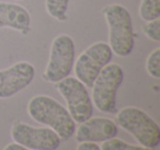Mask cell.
<instances>
[{"label":"cell","instance_id":"3","mask_svg":"<svg viewBox=\"0 0 160 150\" xmlns=\"http://www.w3.org/2000/svg\"><path fill=\"white\" fill-rule=\"evenodd\" d=\"M116 124L134 136L139 145L148 149L160 143V127L142 108L127 106L116 113Z\"/></svg>","mask_w":160,"mask_h":150},{"label":"cell","instance_id":"13","mask_svg":"<svg viewBox=\"0 0 160 150\" xmlns=\"http://www.w3.org/2000/svg\"><path fill=\"white\" fill-rule=\"evenodd\" d=\"M139 16L146 22L160 18V0H142Z\"/></svg>","mask_w":160,"mask_h":150},{"label":"cell","instance_id":"17","mask_svg":"<svg viewBox=\"0 0 160 150\" xmlns=\"http://www.w3.org/2000/svg\"><path fill=\"white\" fill-rule=\"evenodd\" d=\"M77 150H101L97 142H79Z\"/></svg>","mask_w":160,"mask_h":150},{"label":"cell","instance_id":"5","mask_svg":"<svg viewBox=\"0 0 160 150\" xmlns=\"http://www.w3.org/2000/svg\"><path fill=\"white\" fill-rule=\"evenodd\" d=\"M76 48L72 38L68 34H60L54 38L49 53L48 64L43 79L51 83H57L69 77L75 65Z\"/></svg>","mask_w":160,"mask_h":150},{"label":"cell","instance_id":"1","mask_svg":"<svg viewBox=\"0 0 160 150\" xmlns=\"http://www.w3.org/2000/svg\"><path fill=\"white\" fill-rule=\"evenodd\" d=\"M28 113L35 122L48 126L60 139L67 140L76 132V123L68 110L48 95H36L28 105Z\"/></svg>","mask_w":160,"mask_h":150},{"label":"cell","instance_id":"15","mask_svg":"<svg viewBox=\"0 0 160 150\" xmlns=\"http://www.w3.org/2000/svg\"><path fill=\"white\" fill-rule=\"evenodd\" d=\"M147 72L155 79L160 78V48H156L150 53L146 62Z\"/></svg>","mask_w":160,"mask_h":150},{"label":"cell","instance_id":"18","mask_svg":"<svg viewBox=\"0 0 160 150\" xmlns=\"http://www.w3.org/2000/svg\"><path fill=\"white\" fill-rule=\"evenodd\" d=\"M3 150H31V149L24 147V146L19 145V143H17V142H12V143H9V145L6 146Z\"/></svg>","mask_w":160,"mask_h":150},{"label":"cell","instance_id":"16","mask_svg":"<svg viewBox=\"0 0 160 150\" xmlns=\"http://www.w3.org/2000/svg\"><path fill=\"white\" fill-rule=\"evenodd\" d=\"M142 31H144L145 35L148 38H150L153 42H159L160 41V20L149 21L142 28Z\"/></svg>","mask_w":160,"mask_h":150},{"label":"cell","instance_id":"11","mask_svg":"<svg viewBox=\"0 0 160 150\" xmlns=\"http://www.w3.org/2000/svg\"><path fill=\"white\" fill-rule=\"evenodd\" d=\"M1 28H9L27 34L31 28V14L20 5L0 1V29Z\"/></svg>","mask_w":160,"mask_h":150},{"label":"cell","instance_id":"14","mask_svg":"<svg viewBox=\"0 0 160 150\" xmlns=\"http://www.w3.org/2000/svg\"><path fill=\"white\" fill-rule=\"evenodd\" d=\"M100 148L101 150H149L148 148L142 147V146H135L127 143L124 140L116 138V137L103 141Z\"/></svg>","mask_w":160,"mask_h":150},{"label":"cell","instance_id":"4","mask_svg":"<svg viewBox=\"0 0 160 150\" xmlns=\"http://www.w3.org/2000/svg\"><path fill=\"white\" fill-rule=\"evenodd\" d=\"M124 80V70L118 64H109L92 84V103L100 112L116 113V94Z\"/></svg>","mask_w":160,"mask_h":150},{"label":"cell","instance_id":"12","mask_svg":"<svg viewBox=\"0 0 160 150\" xmlns=\"http://www.w3.org/2000/svg\"><path fill=\"white\" fill-rule=\"evenodd\" d=\"M69 1L70 0H45L47 13L57 21H66Z\"/></svg>","mask_w":160,"mask_h":150},{"label":"cell","instance_id":"7","mask_svg":"<svg viewBox=\"0 0 160 150\" xmlns=\"http://www.w3.org/2000/svg\"><path fill=\"white\" fill-rule=\"evenodd\" d=\"M113 57V52L108 43L97 42L80 54L75 67V73L78 80L86 87H92L97 77Z\"/></svg>","mask_w":160,"mask_h":150},{"label":"cell","instance_id":"10","mask_svg":"<svg viewBox=\"0 0 160 150\" xmlns=\"http://www.w3.org/2000/svg\"><path fill=\"white\" fill-rule=\"evenodd\" d=\"M118 126L104 117H90L80 124L76 132L78 142H103L118 135Z\"/></svg>","mask_w":160,"mask_h":150},{"label":"cell","instance_id":"9","mask_svg":"<svg viewBox=\"0 0 160 150\" xmlns=\"http://www.w3.org/2000/svg\"><path fill=\"white\" fill-rule=\"evenodd\" d=\"M35 68L29 62H19L0 70V99H8L32 83Z\"/></svg>","mask_w":160,"mask_h":150},{"label":"cell","instance_id":"2","mask_svg":"<svg viewBox=\"0 0 160 150\" xmlns=\"http://www.w3.org/2000/svg\"><path fill=\"white\" fill-rule=\"evenodd\" d=\"M102 13L109 27V45L120 57H126L135 46L133 20L129 11L122 5L107 6Z\"/></svg>","mask_w":160,"mask_h":150},{"label":"cell","instance_id":"8","mask_svg":"<svg viewBox=\"0 0 160 150\" xmlns=\"http://www.w3.org/2000/svg\"><path fill=\"white\" fill-rule=\"evenodd\" d=\"M11 136L14 142L31 150H56L62 143L60 137L52 128L33 127L25 123L14 124Z\"/></svg>","mask_w":160,"mask_h":150},{"label":"cell","instance_id":"6","mask_svg":"<svg viewBox=\"0 0 160 150\" xmlns=\"http://www.w3.org/2000/svg\"><path fill=\"white\" fill-rule=\"evenodd\" d=\"M57 90L67 103L70 116L75 123H83L93 114V103L87 87L77 78L67 77L57 82Z\"/></svg>","mask_w":160,"mask_h":150}]
</instances>
